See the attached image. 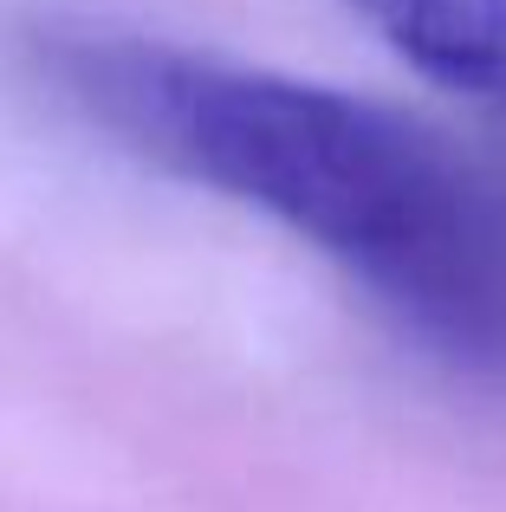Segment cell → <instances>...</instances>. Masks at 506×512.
I'll return each mask as SVG.
<instances>
[{
	"mask_svg": "<svg viewBox=\"0 0 506 512\" xmlns=\"http://www.w3.org/2000/svg\"><path fill=\"white\" fill-rule=\"evenodd\" d=\"M65 98L150 163L273 214L377 286L435 227L461 143L357 91L253 72L137 33H59Z\"/></svg>",
	"mask_w": 506,
	"mask_h": 512,
	"instance_id": "6da1fadb",
	"label": "cell"
},
{
	"mask_svg": "<svg viewBox=\"0 0 506 512\" xmlns=\"http://www.w3.org/2000/svg\"><path fill=\"white\" fill-rule=\"evenodd\" d=\"M370 292L435 363L506 389V150H461L435 227Z\"/></svg>",
	"mask_w": 506,
	"mask_h": 512,
	"instance_id": "7a4b0ae2",
	"label": "cell"
},
{
	"mask_svg": "<svg viewBox=\"0 0 506 512\" xmlns=\"http://www.w3.org/2000/svg\"><path fill=\"white\" fill-rule=\"evenodd\" d=\"M422 78L506 117V0H351Z\"/></svg>",
	"mask_w": 506,
	"mask_h": 512,
	"instance_id": "3957f363",
	"label": "cell"
}]
</instances>
